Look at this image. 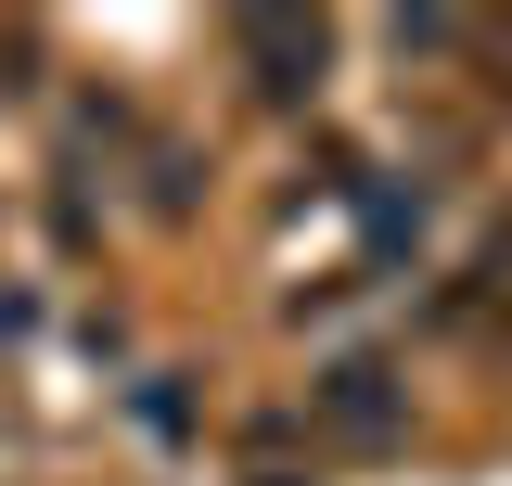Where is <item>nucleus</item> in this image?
Returning a JSON list of instances; mask_svg holds the SVG:
<instances>
[{"label":"nucleus","mask_w":512,"mask_h":486,"mask_svg":"<svg viewBox=\"0 0 512 486\" xmlns=\"http://www.w3.org/2000/svg\"><path fill=\"white\" fill-rule=\"evenodd\" d=\"M205 205V154L192 141H141V218H192Z\"/></svg>","instance_id":"nucleus-3"},{"label":"nucleus","mask_w":512,"mask_h":486,"mask_svg":"<svg viewBox=\"0 0 512 486\" xmlns=\"http://www.w3.org/2000/svg\"><path fill=\"white\" fill-rule=\"evenodd\" d=\"M384 52H397V64H461V52H474V26H461V13H397Z\"/></svg>","instance_id":"nucleus-4"},{"label":"nucleus","mask_w":512,"mask_h":486,"mask_svg":"<svg viewBox=\"0 0 512 486\" xmlns=\"http://www.w3.org/2000/svg\"><path fill=\"white\" fill-rule=\"evenodd\" d=\"M231 64H244L256 103H308L333 77V26L320 13H231Z\"/></svg>","instance_id":"nucleus-1"},{"label":"nucleus","mask_w":512,"mask_h":486,"mask_svg":"<svg viewBox=\"0 0 512 486\" xmlns=\"http://www.w3.org/2000/svg\"><path fill=\"white\" fill-rule=\"evenodd\" d=\"M308 423L333 435V448H397V435H410V384L384 359H333L308 384Z\"/></svg>","instance_id":"nucleus-2"},{"label":"nucleus","mask_w":512,"mask_h":486,"mask_svg":"<svg viewBox=\"0 0 512 486\" xmlns=\"http://www.w3.org/2000/svg\"><path fill=\"white\" fill-rule=\"evenodd\" d=\"M487 269H500V282H512V218H500V243H487Z\"/></svg>","instance_id":"nucleus-5"}]
</instances>
